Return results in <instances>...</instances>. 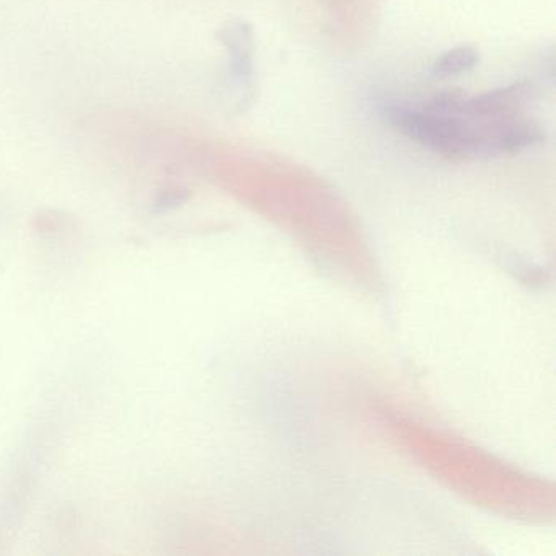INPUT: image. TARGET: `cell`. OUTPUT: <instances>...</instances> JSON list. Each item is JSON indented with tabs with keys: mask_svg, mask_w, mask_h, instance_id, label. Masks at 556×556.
Wrapping results in <instances>:
<instances>
[{
	"mask_svg": "<svg viewBox=\"0 0 556 556\" xmlns=\"http://www.w3.org/2000/svg\"><path fill=\"white\" fill-rule=\"evenodd\" d=\"M402 429L412 434V438L403 435L418 448L425 460L431 462L438 473L480 503L506 510L507 507L519 506L517 497L527 503L526 497L517 496V493L529 496V491H533L529 480L493 464L478 451H468L464 445L445 441L442 435H431L425 429L413 428V425H402Z\"/></svg>",
	"mask_w": 556,
	"mask_h": 556,
	"instance_id": "1",
	"label": "cell"
},
{
	"mask_svg": "<svg viewBox=\"0 0 556 556\" xmlns=\"http://www.w3.org/2000/svg\"><path fill=\"white\" fill-rule=\"evenodd\" d=\"M382 115L400 135L448 161L497 157L494 135L500 119L471 122L403 102L386 103Z\"/></svg>",
	"mask_w": 556,
	"mask_h": 556,
	"instance_id": "2",
	"label": "cell"
},
{
	"mask_svg": "<svg viewBox=\"0 0 556 556\" xmlns=\"http://www.w3.org/2000/svg\"><path fill=\"white\" fill-rule=\"evenodd\" d=\"M535 99V87L530 80H516L506 87L475 97H464L457 116L471 122H494L520 115L526 105Z\"/></svg>",
	"mask_w": 556,
	"mask_h": 556,
	"instance_id": "3",
	"label": "cell"
},
{
	"mask_svg": "<svg viewBox=\"0 0 556 556\" xmlns=\"http://www.w3.org/2000/svg\"><path fill=\"white\" fill-rule=\"evenodd\" d=\"M217 38L226 48L227 58H229V64H227L229 80H232L233 86L243 92V99H247L252 96L253 74H255V64H253L255 37H253L252 25L233 18L217 31Z\"/></svg>",
	"mask_w": 556,
	"mask_h": 556,
	"instance_id": "4",
	"label": "cell"
},
{
	"mask_svg": "<svg viewBox=\"0 0 556 556\" xmlns=\"http://www.w3.org/2000/svg\"><path fill=\"white\" fill-rule=\"evenodd\" d=\"M478 64H480V53L477 48L462 45L454 50L445 51L434 61L431 66V76L434 79H448V77L470 73Z\"/></svg>",
	"mask_w": 556,
	"mask_h": 556,
	"instance_id": "5",
	"label": "cell"
}]
</instances>
